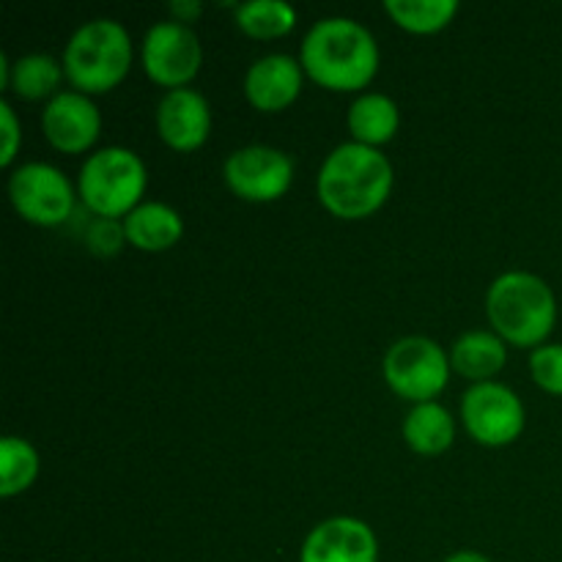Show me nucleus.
Returning a JSON list of instances; mask_svg holds the SVG:
<instances>
[{
	"instance_id": "f257e3e1",
	"label": "nucleus",
	"mask_w": 562,
	"mask_h": 562,
	"mask_svg": "<svg viewBox=\"0 0 562 562\" xmlns=\"http://www.w3.org/2000/svg\"><path fill=\"white\" fill-rule=\"evenodd\" d=\"M379 42L355 16H322L300 44L305 75L329 91H360L379 71Z\"/></svg>"
},
{
	"instance_id": "f03ea898",
	"label": "nucleus",
	"mask_w": 562,
	"mask_h": 562,
	"mask_svg": "<svg viewBox=\"0 0 562 562\" xmlns=\"http://www.w3.org/2000/svg\"><path fill=\"white\" fill-rule=\"evenodd\" d=\"M395 170L387 154L349 140L324 157L316 176L322 206L340 220H362L387 203Z\"/></svg>"
},
{
	"instance_id": "7ed1b4c3",
	"label": "nucleus",
	"mask_w": 562,
	"mask_h": 562,
	"mask_svg": "<svg viewBox=\"0 0 562 562\" xmlns=\"http://www.w3.org/2000/svg\"><path fill=\"white\" fill-rule=\"evenodd\" d=\"M486 316L505 344L538 349L558 324V296L541 274L510 269L488 285Z\"/></svg>"
},
{
	"instance_id": "20e7f679",
	"label": "nucleus",
	"mask_w": 562,
	"mask_h": 562,
	"mask_svg": "<svg viewBox=\"0 0 562 562\" xmlns=\"http://www.w3.org/2000/svg\"><path fill=\"white\" fill-rule=\"evenodd\" d=\"M60 64H64L66 80L77 91L88 97L113 91L132 66L130 31L119 20L93 16L71 33Z\"/></svg>"
},
{
	"instance_id": "39448f33",
	"label": "nucleus",
	"mask_w": 562,
	"mask_h": 562,
	"mask_svg": "<svg viewBox=\"0 0 562 562\" xmlns=\"http://www.w3.org/2000/svg\"><path fill=\"white\" fill-rule=\"evenodd\" d=\"M146 162L126 146H104L88 154L77 173V195L97 217L124 220L146 192Z\"/></svg>"
},
{
	"instance_id": "423d86ee",
	"label": "nucleus",
	"mask_w": 562,
	"mask_h": 562,
	"mask_svg": "<svg viewBox=\"0 0 562 562\" xmlns=\"http://www.w3.org/2000/svg\"><path fill=\"white\" fill-rule=\"evenodd\" d=\"M384 382L412 404L434 401L450 379V355L428 335H406L384 351Z\"/></svg>"
},
{
	"instance_id": "0eeeda50",
	"label": "nucleus",
	"mask_w": 562,
	"mask_h": 562,
	"mask_svg": "<svg viewBox=\"0 0 562 562\" xmlns=\"http://www.w3.org/2000/svg\"><path fill=\"white\" fill-rule=\"evenodd\" d=\"M77 187L55 165L33 159L22 162L9 176V201L22 220L38 228H58L71 217Z\"/></svg>"
},
{
	"instance_id": "6e6552de",
	"label": "nucleus",
	"mask_w": 562,
	"mask_h": 562,
	"mask_svg": "<svg viewBox=\"0 0 562 562\" xmlns=\"http://www.w3.org/2000/svg\"><path fill=\"white\" fill-rule=\"evenodd\" d=\"M461 423L477 445L505 448L521 437L527 412L508 384L477 382L461 395Z\"/></svg>"
},
{
	"instance_id": "1a4fd4ad",
	"label": "nucleus",
	"mask_w": 562,
	"mask_h": 562,
	"mask_svg": "<svg viewBox=\"0 0 562 562\" xmlns=\"http://www.w3.org/2000/svg\"><path fill=\"white\" fill-rule=\"evenodd\" d=\"M140 60L146 75L151 77L157 86L184 88L195 80L203 64V44L201 36L192 31V25L184 22L159 20L148 25L143 33L140 44Z\"/></svg>"
},
{
	"instance_id": "9d476101",
	"label": "nucleus",
	"mask_w": 562,
	"mask_h": 562,
	"mask_svg": "<svg viewBox=\"0 0 562 562\" xmlns=\"http://www.w3.org/2000/svg\"><path fill=\"white\" fill-rule=\"evenodd\" d=\"M225 184L234 195L250 203H272L291 190L294 181V157L278 146L250 143L234 148L223 165Z\"/></svg>"
},
{
	"instance_id": "9b49d317",
	"label": "nucleus",
	"mask_w": 562,
	"mask_h": 562,
	"mask_svg": "<svg viewBox=\"0 0 562 562\" xmlns=\"http://www.w3.org/2000/svg\"><path fill=\"white\" fill-rule=\"evenodd\" d=\"M42 130L49 146L58 148V151L82 154L99 140L102 113L88 93L66 88L44 104Z\"/></svg>"
},
{
	"instance_id": "f8f14e48",
	"label": "nucleus",
	"mask_w": 562,
	"mask_h": 562,
	"mask_svg": "<svg viewBox=\"0 0 562 562\" xmlns=\"http://www.w3.org/2000/svg\"><path fill=\"white\" fill-rule=\"evenodd\" d=\"M300 562H379V538L357 516H329L305 536Z\"/></svg>"
},
{
	"instance_id": "ddd939ff",
	"label": "nucleus",
	"mask_w": 562,
	"mask_h": 562,
	"mask_svg": "<svg viewBox=\"0 0 562 562\" xmlns=\"http://www.w3.org/2000/svg\"><path fill=\"white\" fill-rule=\"evenodd\" d=\"M154 124L165 146L176 151H195L212 132V108L198 88H170L154 110Z\"/></svg>"
},
{
	"instance_id": "4468645a",
	"label": "nucleus",
	"mask_w": 562,
	"mask_h": 562,
	"mask_svg": "<svg viewBox=\"0 0 562 562\" xmlns=\"http://www.w3.org/2000/svg\"><path fill=\"white\" fill-rule=\"evenodd\" d=\"M302 82H305V69L300 58L289 53H267L247 66L245 97L256 110L280 113L300 97Z\"/></svg>"
},
{
	"instance_id": "2eb2a0df",
	"label": "nucleus",
	"mask_w": 562,
	"mask_h": 562,
	"mask_svg": "<svg viewBox=\"0 0 562 562\" xmlns=\"http://www.w3.org/2000/svg\"><path fill=\"white\" fill-rule=\"evenodd\" d=\"M126 245L146 252L170 250L184 236V220L170 203L143 201L124 220Z\"/></svg>"
},
{
	"instance_id": "dca6fc26",
	"label": "nucleus",
	"mask_w": 562,
	"mask_h": 562,
	"mask_svg": "<svg viewBox=\"0 0 562 562\" xmlns=\"http://www.w3.org/2000/svg\"><path fill=\"white\" fill-rule=\"evenodd\" d=\"M448 355L450 368L464 379H470L472 384L494 382V376L508 362L505 340L494 329H467L453 340Z\"/></svg>"
},
{
	"instance_id": "f3484780",
	"label": "nucleus",
	"mask_w": 562,
	"mask_h": 562,
	"mask_svg": "<svg viewBox=\"0 0 562 562\" xmlns=\"http://www.w3.org/2000/svg\"><path fill=\"white\" fill-rule=\"evenodd\" d=\"M351 137L362 146L379 148L382 143L393 140L401 126V110L390 93L362 91L351 99L349 113H346Z\"/></svg>"
},
{
	"instance_id": "a211bd4d",
	"label": "nucleus",
	"mask_w": 562,
	"mask_h": 562,
	"mask_svg": "<svg viewBox=\"0 0 562 562\" xmlns=\"http://www.w3.org/2000/svg\"><path fill=\"white\" fill-rule=\"evenodd\" d=\"M404 439L420 456L445 453L456 439V417L439 401L415 404L404 417Z\"/></svg>"
},
{
	"instance_id": "6ab92c4d",
	"label": "nucleus",
	"mask_w": 562,
	"mask_h": 562,
	"mask_svg": "<svg viewBox=\"0 0 562 562\" xmlns=\"http://www.w3.org/2000/svg\"><path fill=\"white\" fill-rule=\"evenodd\" d=\"M66 71L58 58L49 53H25L20 58L11 60L9 71V91L20 99H53L60 93V82H64Z\"/></svg>"
},
{
	"instance_id": "aec40b11",
	"label": "nucleus",
	"mask_w": 562,
	"mask_h": 562,
	"mask_svg": "<svg viewBox=\"0 0 562 562\" xmlns=\"http://www.w3.org/2000/svg\"><path fill=\"white\" fill-rule=\"evenodd\" d=\"M234 20L247 36L278 38L294 31L296 9L285 0H247L234 5Z\"/></svg>"
},
{
	"instance_id": "412c9836",
	"label": "nucleus",
	"mask_w": 562,
	"mask_h": 562,
	"mask_svg": "<svg viewBox=\"0 0 562 562\" xmlns=\"http://www.w3.org/2000/svg\"><path fill=\"white\" fill-rule=\"evenodd\" d=\"M38 470H42V459H38V450L27 439H0V494L3 497L27 492L36 483Z\"/></svg>"
},
{
	"instance_id": "4be33fe9",
	"label": "nucleus",
	"mask_w": 562,
	"mask_h": 562,
	"mask_svg": "<svg viewBox=\"0 0 562 562\" xmlns=\"http://www.w3.org/2000/svg\"><path fill=\"white\" fill-rule=\"evenodd\" d=\"M384 11L409 33H437L450 25L459 11L456 0H384Z\"/></svg>"
},
{
	"instance_id": "5701e85b",
	"label": "nucleus",
	"mask_w": 562,
	"mask_h": 562,
	"mask_svg": "<svg viewBox=\"0 0 562 562\" xmlns=\"http://www.w3.org/2000/svg\"><path fill=\"white\" fill-rule=\"evenodd\" d=\"M530 376L543 393L562 395V344H541L530 351Z\"/></svg>"
},
{
	"instance_id": "b1692460",
	"label": "nucleus",
	"mask_w": 562,
	"mask_h": 562,
	"mask_svg": "<svg viewBox=\"0 0 562 562\" xmlns=\"http://www.w3.org/2000/svg\"><path fill=\"white\" fill-rule=\"evenodd\" d=\"M86 245H88V250L97 252V256H102V258L115 256V252L126 245L124 223H121V220L97 217L91 225H88Z\"/></svg>"
},
{
	"instance_id": "393cba45",
	"label": "nucleus",
	"mask_w": 562,
	"mask_h": 562,
	"mask_svg": "<svg viewBox=\"0 0 562 562\" xmlns=\"http://www.w3.org/2000/svg\"><path fill=\"white\" fill-rule=\"evenodd\" d=\"M0 124H3V151H0V165L9 168L22 146V126L9 99H0Z\"/></svg>"
},
{
	"instance_id": "a878e982",
	"label": "nucleus",
	"mask_w": 562,
	"mask_h": 562,
	"mask_svg": "<svg viewBox=\"0 0 562 562\" xmlns=\"http://www.w3.org/2000/svg\"><path fill=\"white\" fill-rule=\"evenodd\" d=\"M170 14H173L176 22H184V25H192V22L201 16L203 11V3L201 0H173V3L168 5Z\"/></svg>"
},
{
	"instance_id": "bb28decb",
	"label": "nucleus",
	"mask_w": 562,
	"mask_h": 562,
	"mask_svg": "<svg viewBox=\"0 0 562 562\" xmlns=\"http://www.w3.org/2000/svg\"><path fill=\"white\" fill-rule=\"evenodd\" d=\"M442 562H492L483 552H475V549H459V552L448 554Z\"/></svg>"
}]
</instances>
